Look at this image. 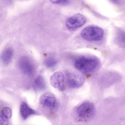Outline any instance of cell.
Here are the masks:
<instances>
[{"label": "cell", "mask_w": 125, "mask_h": 125, "mask_svg": "<svg viewBox=\"0 0 125 125\" xmlns=\"http://www.w3.org/2000/svg\"><path fill=\"white\" fill-rule=\"evenodd\" d=\"M98 64V61L95 58L82 56L76 60L74 65L78 70L84 72L89 73L94 70Z\"/></svg>", "instance_id": "6da1fadb"}, {"label": "cell", "mask_w": 125, "mask_h": 125, "mask_svg": "<svg viewBox=\"0 0 125 125\" xmlns=\"http://www.w3.org/2000/svg\"><path fill=\"white\" fill-rule=\"evenodd\" d=\"M104 34L103 30L95 26H89L83 29L81 35L83 39L89 41H97L101 40Z\"/></svg>", "instance_id": "7a4b0ae2"}, {"label": "cell", "mask_w": 125, "mask_h": 125, "mask_svg": "<svg viewBox=\"0 0 125 125\" xmlns=\"http://www.w3.org/2000/svg\"><path fill=\"white\" fill-rule=\"evenodd\" d=\"M76 113L79 118L86 120L91 119L94 115L95 108L92 103L85 102L79 105L76 109Z\"/></svg>", "instance_id": "3957f363"}, {"label": "cell", "mask_w": 125, "mask_h": 125, "mask_svg": "<svg viewBox=\"0 0 125 125\" xmlns=\"http://www.w3.org/2000/svg\"><path fill=\"white\" fill-rule=\"evenodd\" d=\"M86 19L81 14L77 13L68 18L65 24L67 28L70 31H73L81 27L86 22Z\"/></svg>", "instance_id": "277c9868"}, {"label": "cell", "mask_w": 125, "mask_h": 125, "mask_svg": "<svg viewBox=\"0 0 125 125\" xmlns=\"http://www.w3.org/2000/svg\"><path fill=\"white\" fill-rule=\"evenodd\" d=\"M19 66L21 72L28 75L33 74L34 67L32 62L28 57L23 56L21 58L19 62Z\"/></svg>", "instance_id": "5b68a950"}, {"label": "cell", "mask_w": 125, "mask_h": 125, "mask_svg": "<svg viewBox=\"0 0 125 125\" xmlns=\"http://www.w3.org/2000/svg\"><path fill=\"white\" fill-rule=\"evenodd\" d=\"M66 81L68 84L73 88H77L82 85L84 79L81 76L76 73H69L66 75Z\"/></svg>", "instance_id": "8992f818"}, {"label": "cell", "mask_w": 125, "mask_h": 125, "mask_svg": "<svg viewBox=\"0 0 125 125\" xmlns=\"http://www.w3.org/2000/svg\"><path fill=\"white\" fill-rule=\"evenodd\" d=\"M39 102L42 105L48 107L55 106L57 103L56 99L54 95L51 93L47 92L43 94L40 97Z\"/></svg>", "instance_id": "52a82bcc"}, {"label": "cell", "mask_w": 125, "mask_h": 125, "mask_svg": "<svg viewBox=\"0 0 125 125\" xmlns=\"http://www.w3.org/2000/svg\"><path fill=\"white\" fill-rule=\"evenodd\" d=\"M65 79L63 74L60 72L54 73L51 77L50 82L51 85L54 88H58L62 85Z\"/></svg>", "instance_id": "ba28073f"}, {"label": "cell", "mask_w": 125, "mask_h": 125, "mask_svg": "<svg viewBox=\"0 0 125 125\" xmlns=\"http://www.w3.org/2000/svg\"><path fill=\"white\" fill-rule=\"evenodd\" d=\"M13 50L11 47L6 48L3 51L1 58L3 63L5 65L8 64L11 61L13 55Z\"/></svg>", "instance_id": "9c48e42d"}, {"label": "cell", "mask_w": 125, "mask_h": 125, "mask_svg": "<svg viewBox=\"0 0 125 125\" xmlns=\"http://www.w3.org/2000/svg\"><path fill=\"white\" fill-rule=\"evenodd\" d=\"M21 115L24 119H26L29 116L36 113L35 111L28 105L25 102L21 104L20 109Z\"/></svg>", "instance_id": "30bf717a"}, {"label": "cell", "mask_w": 125, "mask_h": 125, "mask_svg": "<svg viewBox=\"0 0 125 125\" xmlns=\"http://www.w3.org/2000/svg\"><path fill=\"white\" fill-rule=\"evenodd\" d=\"M35 89L37 90H42L44 89L46 84L43 77L41 75H39L35 79L34 83Z\"/></svg>", "instance_id": "8fae6325"}, {"label": "cell", "mask_w": 125, "mask_h": 125, "mask_svg": "<svg viewBox=\"0 0 125 125\" xmlns=\"http://www.w3.org/2000/svg\"><path fill=\"white\" fill-rule=\"evenodd\" d=\"M57 61L54 59L52 58H49L44 61V63L47 67L51 68L54 67L56 65Z\"/></svg>", "instance_id": "7c38bea8"}, {"label": "cell", "mask_w": 125, "mask_h": 125, "mask_svg": "<svg viewBox=\"0 0 125 125\" xmlns=\"http://www.w3.org/2000/svg\"><path fill=\"white\" fill-rule=\"evenodd\" d=\"M1 114L4 116L8 119L11 117L12 112L10 108L8 107H5L2 110Z\"/></svg>", "instance_id": "4fadbf2b"}, {"label": "cell", "mask_w": 125, "mask_h": 125, "mask_svg": "<svg viewBox=\"0 0 125 125\" xmlns=\"http://www.w3.org/2000/svg\"><path fill=\"white\" fill-rule=\"evenodd\" d=\"M0 125H8V119L4 116L1 113L0 115Z\"/></svg>", "instance_id": "5bb4252c"}, {"label": "cell", "mask_w": 125, "mask_h": 125, "mask_svg": "<svg viewBox=\"0 0 125 125\" xmlns=\"http://www.w3.org/2000/svg\"><path fill=\"white\" fill-rule=\"evenodd\" d=\"M51 1L53 3L61 5L66 4L69 2V1L67 0H55Z\"/></svg>", "instance_id": "9a60e30c"}, {"label": "cell", "mask_w": 125, "mask_h": 125, "mask_svg": "<svg viewBox=\"0 0 125 125\" xmlns=\"http://www.w3.org/2000/svg\"><path fill=\"white\" fill-rule=\"evenodd\" d=\"M58 88L59 91H63L65 90V87L64 85L62 84Z\"/></svg>", "instance_id": "2e32d148"}]
</instances>
